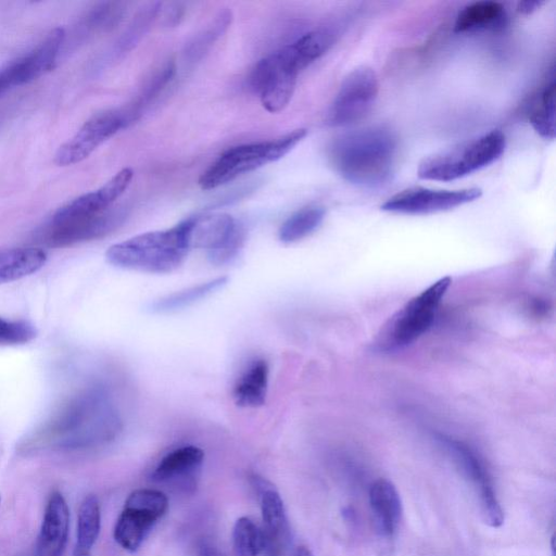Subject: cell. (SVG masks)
Instances as JSON below:
<instances>
[{
	"mask_svg": "<svg viewBox=\"0 0 556 556\" xmlns=\"http://www.w3.org/2000/svg\"><path fill=\"white\" fill-rule=\"evenodd\" d=\"M123 429L119 409L101 386L84 389L63 402L29 439L31 446L76 451L113 442Z\"/></svg>",
	"mask_w": 556,
	"mask_h": 556,
	"instance_id": "6da1fadb",
	"label": "cell"
},
{
	"mask_svg": "<svg viewBox=\"0 0 556 556\" xmlns=\"http://www.w3.org/2000/svg\"><path fill=\"white\" fill-rule=\"evenodd\" d=\"M396 146V137L390 128L370 126L337 137L328 148V157L346 181L377 187L392 174Z\"/></svg>",
	"mask_w": 556,
	"mask_h": 556,
	"instance_id": "7a4b0ae2",
	"label": "cell"
},
{
	"mask_svg": "<svg viewBox=\"0 0 556 556\" xmlns=\"http://www.w3.org/2000/svg\"><path fill=\"white\" fill-rule=\"evenodd\" d=\"M190 245V218L172 228L144 232L111 245L105 257L113 266L148 274H168L185 261Z\"/></svg>",
	"mask_w": 556,
	"mask_h": 556,
	"instance_id": "3957f363",
	"label": "cell"
},
{
	"mask_svg": "<svg viewBox=\"0 0 556 556\" xmlns=\"http://www.w3.org/2000/svg\"><path fill=\"white\" fill-rule=\"evenodd\" d=\"M505 147V135L493 129L426 157L419 163L417 175L425 180H456L495 162Z\"/></svg>",
	"mask_w": 556,
	"mask_h": 556,
	"instance_id": "277c9868",
	"label": "cell"
},
{
	"mask_svg": "<svg viewBox=\"0 0 556 556\" xmlns=\"http://www.w3.org/2000/svg\"><path fill=\"white\" fill-rule=\"evenodd\" d=\"M305 128L279 138L232 147L225 151L200 177L203 190L220 187L239 176L276 162L288 154L306 136Z\"/></svg>",
	"mask_w": 556,
	"mask_h": 556,
	"instance_id": "5b68a950",
	"label": "cell"
},
{
	"mask_svg": "<svg viewBox=\"0 0 556 556\" xmlns=\"http://www.w3.org/2000/svg\"><path fill=\"white\" fill-rule=\"evenodd\" d=\"M450 285L451 278L443 277L410 299L386 325L377 348L381 351L397 350L427 331Z\"/></svg>",
	"mask_w": 556,
	"mask_h": 556,
	"instance_id": "8992f818",
	"label": "cell"
},
{
	"mask_svg": "<svg viewBox=\"0 0 556 556\" xmlns=\"http://www.w3.org/2000/svg\"><path fill=\"white\" fill-rule=\"evenodd\" d=\"M167 508L168 500L163 492L154 489L135 490L128 495L116 520L115 541L126 551H137Z\"/></svg>",
	"mask_w": 556,
	"mask_h": 556,
	"instance_id": "52a82bcc",
	"label": "cell"
},
{
	"mask_svg": "<svg viewBox=\"0 0 556 556\" xmlns=\"http://www.w3.org/2000/svg\"><path fill=\"white\" fill-rule=\"evenodd\" d=\"M438 440L465 479L471 484L483 521L491 528L504 522V511L494 491L492 479L481 457L468 444L445 435Z\"/></svg>",
	"mask_w": 556,
	"mask_h": 556,
	"instance_id": "ba28073f",
	"label": "cell"
},
{
	"mask_svg": "<svg viewBox=\"0 0 556 556\" xmlns=\"http://www.w3.org/2000/svg\"><path fill=\"white\" fill-rule=\"evenodd\" d=\"M300 72L287 46L256 64L251 75V85L260 94L266 111L278 113L288 105Z\"/></svg>",
	"mask_w": 556,
	"mask_h": 556,
	"instance_id": "9c48e42d",
	"label": "cell"
},
{
	"mask_svg": "<svg viewBox=\"0 0 556 556\" xmlns=\"http://www.w3.org/2000/svg\"><path fill=\"white\" fill-rule=\"evenodd\" d=\"M245 239L243 226L226 213L190 218V245L206 251L212 264L224 265L240 252Z\"/></svg>",
	"mask_w": 556,
	"mask_h": 556,
	"instance_id": "30bf717a",
	"label": "cell"
},
{
	"mask_svg": "<svg viewBox=\"0 0 556 556\" xmlns=\"http://www.w3.org/2000/svg\"><path fill=\"white\" fill-rule=\"evenodd\" d=\"M379 93L376 72L366 65L352 70L342 80L327 114L330 126H349L364 119Z\"/></svg>",
	"mask_w": 556,
	"mask_h": 556,
	"instance_id": "8fae6325",
	"label": "cell"
},
{
	"mask_svg": "<svg viewBox=\"0 0 556 556\" xmlns=\"http://www.w3.org/2000/svg\"><path fill=\"white\" fill-rule=\"evenodd\" d=\"M129 123L130 119L125 109H112L96 113L70 140L59 148L54 155L55 164L68 166L84 161Z\"/></svg>",
	"mask_w": 556,
	"mask_h": 556,
	"instance_id": "7c38bea8",
	"label": "cell"
},
{
	"mask_svg": "<svg viewBox=\"0 0 556 556\" xmlns=\"http://www.w3.org/2000/svg\"><path fill=\"white\" fill-rule=\"evenodd\" d=\"M481 195L480 188L445 190L410 187L389 198L381 205V210L395 214L425 215L462 206L473 202Z\"/></svg>",
	"mask_w": 556,
	"mask_h": 556,
	"instance_id": "4fadbf2b",
	"label": "cell"
},
{
	"mask_svg": "<svg viewBox=\"0 0 556 556\" xmlns=\"http://www.w3.org/2000/svg\"><path fill=\"white\" fill-rule=\"evenodd\" d=\"M125 218V207L115 206L94 216L60 223L48 222L40 232V239L48 247L73 245L106 236Z\"/></svg>",
	"mask_w": 556,
	"mask_h": 556,
	"instance_id": "5bb4252c",
	"label": "cell"
},
{
	"mask_svg": "<svg viewBox=\"0 0 556 556\" xmlns=\"http://www.w3.org/2000/svg\"><path fill=\"white\" fill-rule=\"evenodd\" d=\"M65 35L61 27L52 29L34 49L0 70L4 89L28 84L53 70Z\"/></svg>",
	"mask_w": 556,
	"mask_h": 556,
	"instance_id": "9a60e30c",
	"label": "cell"
},
{
	"mask_svg": "<svg viewBox=\"0 0 556 556\" xmlns=\"http://www.w3.org/2000/svg\"><path fill=\"white\" fill-rule=\"evenodd\" d=\"M134 177L131 168L117 172L102 187L85 193L60 207L49 222L60 223L101 214L126 191Z\"/></svg>",
	"mask_w": 556,
	"mask_h": 556,
	"instance_id": "2e32d148",
	"label": "cell"
},
{
	"mask_svg": "<svg viewBox=\"0 0 556 556\" xmlns=\"http://www.w3.org/2000/svg\"><path fill=\"white\" fill-rule=\"evenodd\" d=\"M369 506L379 546L382 552L389 553L402 517V502L395 485L384 478L372 482L369 488Z\"/></svg>",
	"mask_w": 556,
	"mask_h": 556,
	"instance_id": "e0dca14e",
	"label": "cell"
},
{
	"mask_svg": "<svg viewBox=\"0 0 556 556\" xmlns=\"http://www.w3.org/2000/svg\"><path fill=\"white\" fill-rule=\"evenodd\" d=\"M204 460L203 451L195 445H184L167 453L152 472V480L160 483L194 485Z\"/></svg>",
	"mask_w": 556,
	"mask_h": 556,
	"instance_id": "ac0fdd59",
	"label": "cell"
},
{
	"mask_svg": "<svg viewBox=\"0 0 556 556\" xmlns=\"http://www.w3.org/2000/svg\"><path fill=\"white\" fill-rule=\"evenodd\" d=\"M70 527V510L60 492H53L46 505L39 534L40 556H61Z\"/></svg>",
	"mask_w": 556,
	"mask_h": 556,
	"instance_id": "d6986e66",
	"label": "cell"
},
{
	"mask_svg": "<svg viewBox=\"0 0 556 556\" xmlns=\"http://www.w3.org/2000/svg\"><path fill=\"white\" fill-rule=\"evenodd\" d=\"M261 485V511L263 527V543L279 545L288 548L290 528L283 502L273 488Z\"/></svg>",
	"mask_w": 556,
	"mask_h": 556,
	"instance_id": "ffe728a7",
	"label": "cell"
},
{
	"mask_svg": "<svg viewBox=\"0 0 556 556\" xmlns=\"http://www.w3.org/2000/svg\"><path fill=\"white\" fill-rule=\"evenodd\" d=\"M269 379V366L263 358L252 361L238 377L232 396L241 407H258L265 403Z\"/></svg>",
	"mask_w": 556,
	"mask_h": 556,
	"instance_id": "44dd1931",
	"label": "cell"
},
{
	"mask_svg": "<svg viewBox=\"0 0 556 556\" xmlns=\"http://www.w3.org/2000/svg\"><path fill=\"white\" fill-rule=\"evenodd\" d=\"M46 262L47 253L40 248H13L0 251V285L31 275Z\"/></svg>",
	"mask_w": 556,
	"mask_h": 556,
	"instance_id": "7402d4cb",
	"label": "cell"
},
{
	"mask_svg": "<svg viewBox=\"0 0 556 556\" xmlns=\"http://www.w3.org/2000/svg\"><path fill=\"white\" fill-rule=\"evenodd\" d=\"M506 20L505 8L496 1H477L466 5L456 16V33L494 29Z\"/></svg>",
	"mask_w": 556,
	"mask_h": 556,
	"instance_id": "603a6c76",
	"label": "cell"
},
{
	"mask_svg": "<svg viewBox=\"0 0 556 556\" xmlns=\"http://www.w3.org/2000/svg\"><path fill=\"white\" fill-rule=\"evenodd\" d=\"M227 281L228 278L226 276H220L208 281L198 283L197 286L179 290L154 301L151 305V309L155 313H170L179 311L216 292L223 288Z\"/></svg>",
	"mask_w": 556,
	"mask_h": 556,
	"instance_id": "cb8c5ba5",
	"label": "cell"
},
{
	"mask_svg": "<svg viewBox=\"0 0 556 556\" xmlns=\"http://www.w3.org/2000/svg\"><path fill=\"white\" fill-rule=\"evenodd\" d=\"M326 208L307 205L292 214L279 228L278 237L283 243L298 242L313 233L323 223Z\"/></svg>",
	"mask_w": 556,
	"mask_h": 556,
	"instance_id": "d4e9b609",
	"label": "cell"
},
{
	"mask_svg": "<svg viewBox=\"0 0 556 556\" xmlns=\"http://www.w3.org/2000/svg\"><path fill=\"white\" fill-rule=\"evenodd\" d=\"M336 40V34L328 27L311 30L289 43L302 71L326 53Z\"/></svg>",
	"mask_w": 556,
	"mask_h": 556,
	"instance_id": "484cf974",
	"label": "cell"
},
{
	"mask_svg": "<svg viewBox=\"0 0 556 556\" xmlns=\"http://www.w3.org/2000/svg\"><path fill=\"white\" fill-rule=\"evenodd\" d=\"M101 527V513L96 495H87L78 509L77 545L76 547L90 551L96 543Z\"/></svg>",
	"mask_w": 556,
	"mask_h": 556,
	"instance_id": "4316f807",
	"label": "cell"
},
{
	"mask_svg": "<svg viewBox=\"0 0 556 556\" xmlns=\"http://www.w3.org/2000/svg\"><path fill=\"white\" fill-rule=\"evenodd\" d=\"M533 129L545 139L555 137V83L552 80L542 89L530 115Z\"/></svg>",
	"mask_w": 556,
	"mask_h": 556,
	"instance_id": "83f0119b",
	"label": "cell"
},
{
	"mask_svg": "<svg viewBox=\"0 0 556 556\" xmlns=\"http://www.w3.org/2000/svg\"><path fill=\"white\" fill-rule=\"evenodd\" d=\"M124 2H102L91 9L81 22V27L88 33L108 31L116 27L126 13Z\"/></svg>",
	"mask_w": 556,
	"mask_h": 556,
	"instance_id": "f1b7e54d",
	"label": "cell"
},
{
	"mask_svg": "<svg viewBox=\"0 0 556 556\" xmlns=\"http://www.w3.org/2000/svg\"><path fill=\"white\" fill-rule=\"evenodd\" d=\"M236 556H258L263 548L262 529L249 517L239 518L232 531Z\"/></svg>",
	"mask_w": 556,
	"mask_h": 556,
	"instance_id": "f546056e",
	"label": "cell"
},
{
	"mask_svg": "<svg viewBox=\"0 0 556 556\" xmlns=\"http://www.w3.org/2000/svg\"><path fill=\"white\" fill-rule=\"evenodd\" d=\"M175 72V63L169 61L147 80L136 101L125 108L131 122L137 118L141 109L157 97V94L167 86V84L173 79Z\"/></svg>",
	"mask_w": 556,
	"mask_h": 556,
	"instance_id": "4dcf8cb0",
	"label": "cell"
},
{
	"mask_svg": "<svg viewBox=\"0 0 556 556\" xmlns=\"http://www.w3.org/2000/svg\"><path fill=\"white\" fill-rule=\"evenodd\" d=\"M162 3L151 2L143 7L135 16L128 28L115 46V54L119 55L134 48L149 29L152 22L161 11Z\"/></svg>",
	"mask_w": 556,
	"mask_h": 556,
	"instance_id": "1f68e13d",
	"label": "cell"
},
{
	"mask_svg": "<svg viewBox=\"0 0 556 556\" xmlns=\"http://www.w3.org/2000/svg\"><path fill=\"white\" fill-rule=\"evenodd\" d=\"M231 21V12H220L214 21L199 33L186 47L185 56L188 62H195L212 47L218 37L227 29Z\"/></svg>",
	"mask_w": 556,
	"mask_h": 556,
	"instance_id": "d6a6232c",
	"label": "cell"
},
{
	"mask_svg": "<svg viewBox=\"0 0 556 556\" xmlns=\"http://www.w3.org/2000/svg\"><path fill=\"white\" fill-rule=\"evenodd\" d=\"M35 337L36 329L31 324L0 317V345L24 344Z\"/></svg>",
	"mask_w": 556,
	"mask_h": 556,
	"instance_id": "836d02e7",
	"label": "cell"
},
{
	"mask_svg": "<svg viewBox=\"0 0 556 556\" xmlns=\"http://www.w3.org/2000/svg\"><path fill=\"white\" fill-rule=\"evenodd\" d=\"M545 2L543 1H520L517 5V11L521 14H530L541 8Z\"/></svg>",
	"mask_w": 556,
	"mask_h": 556,
	"instance_id": "e575fe53",
	"label": "cell"
},
{
	"mask_svg": "<svg viewBox=\"0 0 556 556\" xmlns=\"http://www.w3.org/2000/svg\"><path fill=\"white\" fill-rule=\"evenodd\" d=\"M287 548L277 546V545H270V544H263V548L261 552V556H286Z\"/></svg>",
	"mask_w": 556,
	"mask_h": 556,
	"instance_id": "d590c367",
	"label": "cell"
},
{
	"mask_svg": "<svg viewBox=\"0 0 556 556\" xmlns=\"http://www.w3.org/2000/svg\"><path fill=\"white\" fill-rule=\"evenodd\" d=\"M199 556H226L222 552H219L217 548L208 545H204L201 547Z\"/></svg>",
	"mask_w": 556,
	"mask_h": 556,
	"instance_id": "8d00e7d4",
	"label": "cell"
},
{
	"mask_svg": "<svg viewBox=\"0 0 556 556\" xmlns=\"http://www.w3.org/2000/svg\"><path fill=\"white\" fill-rule=\"evenodd\" d=\"M295 556H314V555L307 547L301 546L296 549Z\"/></svg>",
	"mask_w": 556,
	"mask_h": 556,
	"instance_id": "74e56055",
	"label": "cell"
},
{
	"mask_svg": "<svg viewBox=\"0 0 556 556\" xmlns=\"http://www.w3.org/2000/svg\"><path fill=\"white\" fill-rule=\"evenodd\" d=\"M73 556H91L90 551L75 547Z\"/></svg>",
	"mask_w": 556,
	"mask_h": 556,
	"instance_id": "f35d334b",
	"label": "cell"
},
{
	"mask_svg": "<svg viewBox=\"0 0 556 556\" xmlns=\"http://www.w3.org/2000/svg\"><path fill=\"white\" fill-rule=\"evenodd\" d=\"M0 501H1V497H0Z\"/></svg>",
	"mask_w": 556,
	"mask_h": 556,
	"instance_id": "ab89813d",
	"label": "cell"
}]
</instances>
